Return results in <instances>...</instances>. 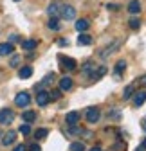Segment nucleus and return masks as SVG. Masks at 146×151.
I'll use <instances>...</instances> for the list:
<instances>
[{
	"mask_svg": "<svg viewBox=\"0 0 146 151\" xmlns=\"http://www.w3.org/2000/svg\"><path fill=\"white\" fill-rule=\"evenodd\" d=\"M128 25H130V29H134V31H135V29H139V27H141V22H139V18H132Z\"/></svg>",
	"mask_w": 146,
	"mask_h": 151,
	"instance_id": "obj_26",
	"label": "nucleus"
},
{
	"mask_svg": "<svg viewBox=\"0 0 146 151\" xmlns=\"http://www.w3.org/2000/svg\"><path fill=\"white\" fill-rule=\"evenodd\" d=\"M18 63H20V56H13V58H11V61H9V65L14 68V67H18Z\"/></svg>",
	"mask_w": 146,
	"mask_h": 151,
	"instance_id": "obj_28",
	"label": "nucleus"
},
{
	"mask_svg": "<svg viewBox=\"0 0 146 151\" xmlns=\"http://www.w3.org/2000/svg\"><path fill=\"white\" fill-rule=\"evenodd\" d=\"M13 50H14V47H13V43H0V56H9V54H13Z\"/></svg>",
	"mask_w": 146,
	"mask_h": 151,
	"instance_id": "obj_9",
	"label": "nucleus"
},
{
	"mask_svg": "<svg viewBox=\"0 0 146 151\" xmlns=\"http://www.w3.org/2000/svg\"><path fill=\"white\" fill-rule=\"evenodd\" d=\"M49 96H51V99H60L61 97V90H52V92H49Z\"/></svg>",
	"mask_w": 146,
	"mask_h": 151,
	"instance_id": "obj_27",
	"label": "nucleus"
},
{
	"mask_svg": "<svg viewBox=\"0 0 146 151\" xmlns=\"http://www.w3.org/2000/svg\"><path fill=\"white\" fill-rule=\"evenodd\" d=\"M124 68H126V61H124V60H119V61L116 63V74L119 76V74H121Z\"/></svg>",
	"mask_w": 146,
	"mask_h": 151,
	"instance_id": "obj_22",
	"label": "nucleus"
},
{
	"mask_svg": "<svg viewBox=\"0 0 146 151\" xmlns=\"http://www.w3.org/2000/svg\"><path fill=\"white\" fill-rule=\"evenodd\" d=\"M134 92H135V85L132 83V85H128V86L124 88V92H123V99H124V101H128V99L134 96Z\"/></svg>",
	"mask_w": 146,
	"mask_h": 151,
	"instance_id": "obj_15",
	"label": "nucleus"
},
{
	"mask_svg": "<svg viewBox=\"0 0 146 151\" xmlns=\"http://www.w3.org/2000/svg\"><path fill=\"white\" fill-rule=\"evenodd\" d=\"M60 63L63 70H74L76 68V60L72 58H65V56H60Z\"/></svg>",
	"mask_w": 146,
	"mask_h": 151,
	"instance_id": "obj_6",
	"label": "nucleus"
},
{
	"mask_svg": "<svg viewBox=\"0 0 146 151\" xmlns=\"http://www.w3.org/2000/svg\"><path fill=\"white\" fill-rule=\"evenodd\" d=\"M20 38H18V34H11L9 36V43H14V42H18Z\"/></svg>",
	"mask_w": 146,
	"mask_h": 151,
	"instance_id": "obj_29",
	"label": "nucleus"
},
{
	"mask_svg": "<svg viewBox=\"0 0 146 151\" xmlns=\"http://www.w3.org/2000/svg\"><path fill=\"white\" fill-rule=\"evenodd\" d=\"M144 101H146V92H144V90H141V92H135L134 104H135V106H141V104H144Z\"/></svg>",
	"mask_w": 146,
	"mask_h": 151,
	"instance_id": "obj_11",
	"label": "nucleus"
},
{
	"mask_svg": "<svg viewBox=\"0 0 146 151\" xmlns=\"http://www.w3.org/2000/svg\"><path fill=\"white\" fill-rule=\"evenodd\" d=\"M18 76H20L22 79H27V78H31V76H33V67H29V65L22 67L20 70H18Z\"/></svg>",
	"mask_w": 146,
	"mask_h": 151,
	"instance_id": "obj_12",
	"label": "nucleus"
},
{
	"mask_svg": "<svg viewBox=\"0 0 146 151\" xmlns=\"http://www.w3.org/2000/svg\"><path fill=\"white\" fill-rule=\"evenodd\" d=\"M29 151H42V147H40L38 144H33V146L29 147Z\"/></svg>",
	"mask_w": 146,
	"mask_h": 151,
	"instance_id": "obj_30",
	"label": "nucleus"
},
{
	"mask_svg": "<svg viewBox=\"0 0 146 151\" xmlns=\"http://www.w3.org/2000/svg\"><path fill=\"white\" fill-rule=\"evenodd\" d=\"M47 13H49L51 16H56V14L60 13V4H58V2H52V4H49V7H47Z\"/></svg>",
	"mask_w": 146,
	"mask_h": 151,
	"instance_id": "obj_19",
	"label": "nucleus"
},
{
	"mask_svg": "<svg viewBox=\"0 0 146 151\" xmlns=\"http://www.w3.org/2000/svg\"><path fill=\"white\" fill-rule=\"evenodd\" d=\"M72 85H74V81H72V78H69V76H65V78L60 79V90L61 92H67L72 88Z\"/></svg>",
	"mask_w": 146,
	"mask_h": 151,
	"instance_id": "obj_8",
	"label": "nucleus"
},
{
	"mask_svg": "<svg viewBox=\"0 0 146 151\" xmlns=\"http://www.w3.org/2000/svg\"><path fill=\"white\" fill-rule=\"evenodd\" d=\"M14 103H16V106L25 108V106H29V103H31V96H29L27 92H20V93H16Z\"/></svg>",
	"mask_w": 146,
	"mask_h": 151,
	"instance_id": "obj_2",
	"label": "nucleus"
},
{
	"mask_svg": "<svg viewBox=\"0 0 146 151\" xmlns=\"http://www.w3.org/2000/svg\"><path fill=\"white\" fill-rule=\"evenodd\" d=\"M54 78H56V74H54V72H52V74H47V76H45V78H43V81H42V83H40L38 86H43V85H49V83H51V81H52Z\"/></svg>",
	"mask_w": 146,
	"mask_h": 151,
	"instance_id": "obj_24",
	"label": "nucleus"
},
{
	"mask_svg": "<svg viewBox=\"0 0 146 151\" xmlns=\"http://www.w3.org/2000/svg\"><path fill=\"white\" fill-rule=\"evenodd\" d=\"M13 119H14V111L13 110H9V108L0 110V124H9V122H13Z\"/></svg>",
	"mask_w": 146,
	"mask_h": 151,
	"instance_id": "obj_3",
	"label": "nucleus"
},
{
	"mask_svg": "<svg viewBox=\"0 0 146 151\" xmlns=\"http://www.w3.org/2000/svg\"><path fill=\"white\" fill-rule=\"evenodd\" d=\"M88 25H90V24H88V20L81 18V20H78V22H76V31H78V32H85V31L88 29Z\"/></svg>",
	"mask_w": 146,
	"mask_h": 151,
	"instance_id": "obj_16",
	"label": "nucleus"
},
{
	"mask_svg": "<svg viewBox=\"0 0 146 151\" xmlns=\"http://www.w3.org/2000/svg\"><path fill=\"white\" fill-rule=\"evenodd\" d=\"M14 140H16V131H7V133L4 135V139H2V144L4 146H11Z\"/></svg>",
	"mask_w": 146,
	"mask_h": 151,
	"instance_id": "obj_10",
	"label": "nucleus"
},
{
	"mask_svg": "<svg viewBox=\"0 0 146 151\" xmlns=\"http://www.w3.org/2000/svg\"><path fill=\"white\" fill-rule=\"evenodd\" d=\"M99 117H101V111H99V108L92 106V108H88V110H87V121H88V122L96 124V122L99 121Z\"/></svg>",
	"mask_w": 146,
	"mask_h": 151,
	"instance_id": "obj_4",
	"label": "nucleus"
},
{
	"mask_svg": "<svg viewBox=\"0 0 146 151\" xmlns=\"http://www.w3.org/2000/svg\"><path fill=\"white\" fill-rule=\"evenodd\" d=\"M61 18H63V20H74V18H76V9L74 7H72V6H61L60 7V13H58Z\"/></svg>",
	"mask_w": 146,
	"mask_h": 151,
	"instance_id": "obj_1",
	"label": "nucleus"
},
{
	"mask_svg": "<svg viewBox=\"0 0 146 151\" xmlns=\"http://www.w3.org/2000/svg\"><path fill=\"white\" fill-rule=\"evenodd\" d=\"M78 43H80V45H90V43H92V38H90L88 34H85V32H80Z\"/></svg>",
	"mask_w": 146,
	"mask_h": 151,
	"instance_id": "obj_17",
	"label": "nucleus"
},
{
	"mask_svg": "<svg viewBox=\"0 0 146 151\" xmlns=\"http://www.w3.org/2000/svg\"><path fill=\"white\" fill-rule=\"evenodd\" d=\"M65 122H67L69 126H76V124L80 122V113H78V111H69L67 115H65Z\"/></svg>",
	"mask_w": 146,
	"mask_h": 151,
	"instance_id": "obj_7",
	"label": "nucleus"
},
{
	"mask_svg": "<svg viewBox=\"0 0 146 151\" xmlns=\"http://www.w3.org/2000/svg\"><path fill=\"white\" fill-rule=\"evenodd\" d=\"M141 85L146 86V76H142V78H141Z\"/></svg>",
	"mask_w": 146,
	"mask_h": 151,
	"instance_id": "obj_33",
	"label": "nucleus"
},
{
	"mask_svg": "<svg viewBox=\"0 0 146 151\" xmlns=\"http://www.w3.org/2000/svg\"><path fill=\"white\" fill-rule=\"evenodd\" d=\"M14 2H20V0H14Z\"/></svg>",
	"mask_w": 146,
	"mask_h": 151,
	"instance_id": "obj_38",
	"label": "nucleus"
},
{
	"mask_svg": "<svg viewBox=\"0 0 146 151\" xmlns=\"http://www.w3.org/2000/svg\"><path fill=\"white\" fill-rule=\"evenodd\" d=\"M14 151H25V146H24V144H18V146L14 147Z\"/></svg>",
	"mask_w": 146,
	"mask_h": 151,
	"instance_id": "obj_31",
	"label": "nucleus"
},
{
	"mask_svg": "<svg viewBox=\"0 0 146 151\" xmlns=\"http://www.w3.org/2000/svg\"><path fill=\"white\" fill-rule=\"evenodd\" d=\"M51 101V96H49V92L45 90H40L38 93H36V103H38V106H47Z\"/></svg>",
	"mask_w": 146,
	"mask_h": 151,
	"instance_id": "obj_5",
	"label": "nucleus"
},
{
	"mask_svg": "<svg viewBox=\"0 0 146 151\" xmlns=\"http://www.w3.org/2000/svg\"><path fill=\"white\" fill-rule=\"evenodd\" d=\"M18 131H20L22 135H29L31 133V126H29V122H25V124H22L20 128H18Z\"/></svg>",
	"mask_w": 146,
	"mask_h": 151,
	"instance_id": "obj_25",
	"label": "nucleus"
},
{
	"mask_svg": "<svg viewBox=\"0 0 146 151\" xmlns=\"http://www.w3.org/2000/svg\"><path fill=\"white\" fill-rule=\"evenodd\" d=\"M106 7H108V9H112V11H117V9H119V6H116V4H108Z\"/></svg>",
	"mask_w": 146,
	"mask_h": 151,
	"instance_id": "obj_32",
	"label": "nucleus"
},
{
	"mask_svg": "<svg viewBox=\"0 0 146 151\" xmlns=\"http://www.w3.org/2000/svg\"><path fill=\"white\" fill-rule=\"evenodd\" d=\"M22 119H24L25 122H29V124H31V122L36 119V113H34V111H31V110H27V111H24V113H22Z\"/></svg>",
	"mask_w": 146,
	"mask_h": 151,
	"instance_id": "obj_20",
	"label": "nucleus"
},
{
	"mask_svg": "<svg viewBox=\"0 0 146 151\" xmlns=\"http://www.w3.org/2000/svg\"><path fill=\"white\" fill-rule=\"evenodd\" d=\"M70 151H85V144L83 142H72L70 144Z\"/></svg>",
	"mask_w": 146,
	"mask_h": 151,
	"instance_id": "obj_23",
	"label": "nucleus"
},
{
	"mask_svg": "<svg viewBox=\"0 0 146 151\" xmlns=\"http://www.w3.org/2000/svg\"><path fill=\"white\" fill-rule=\"evenodd\" d=\"M36 47H38V42L36 40H24L22 42V49L24 50H34Z\"/></svg>",
	"mask_w": 146,
	"mask_h": 151,
	"instance_id": "obj_13",
	"label": "nucleus"
},
{
	"mask_svg": "<svg viewBox=\"0 0 146 151\" xmlns=\"http://www.w3.org/2000/svg\"><path fill=\"white\" fill-rule=\"evenodd\" d=\"M135 151H144V147H142V146H139V147H137Z\"/></svg>",
	"mask_w": 146,
	"mask_h": 151,
	"instance_id": "obj_36",
	"label": "nucleus"
},
{
	"mask_svg": "<svg viewBox=\"0 0 146 151\" xmlns=\"http://www.w3.org/2000/svg\"><path fill=\"white\" fill-rule=\"evenodd\" d=\"M90 151H103V149H101V147H92Z\"/></svg>",
	"mask_w": 146,
	"mask_h": 151,
	"instance_id": "obj_35",
	"label": "nucleus"
},
{
	"mask_svg": "<svg viewBox=\"0 0 146 151\" xmlns=\"http://www.w3.org/2000/svg\"><path fill=\"white\" fill-rule=\"evenodd\" d=\"M47 27L51 29V31H60V20H58V18L56 16H51V20L47 22Z\"/></svg>",
	"mask_w": 146,
	"mask_h": 151,
	"instance_id": "obj_14",
	"label": "nucleus"
},
{
	"mask_svg": "<svg viewBox=\"0 0 146 151\" xmlns=\"http://www.w3.org/2000/svg\"><path fill=\"white\" fill-rule=\"evenodd\" d=\"M128 11H130L132 14L141 13V4H139V0H132V2L128 4Z\"/></svg>",
	"mask_w": 146,
	"mask_h": 151,
	"instance_id": "obj_18",
	"label": "nucleus"
},
{
	"mask_svg": "<svg viewBox=\"0 0 146 151\" xmlns=\"http://www.w3.org/2000/svg\"><path fill=\"white\" fill-rule=\"evenodd\" d=\"M47 135H49V129H45V128H40V129L34 131V137L36 139H45Z\"/></svg>",
	"mask_w": 146,
	"mask_h": 151,
	"instance_id": "obj_21",
	"label": "nucleus"
},
{
	"mask_svg": "<svg viewBox=\"0 0 146 151\" xmlns=\"http://www.w3.org/2000/svg\"><path fill=\"white\" fill-rule=\"evenodd\" d=\"M141 126H142V129H144V131H146V117H144V119H142V122H141Z\"/></svg>",
	"mask_w": 146,
	"mask_h": 151,
	"instance_id": "obj_34",
	"label": "nucleus"
},
{
	"mask_svg": "<svg viewBox=\"0 0 146 151\" xmlns=\"http://www.w3.org/2000/svg\"><path fill=\"white\" fill-rule=\"evenodd\" d=\"M142 147H146V139H144V142H142Z\"/></svg>",
	"mask_w": 146,
	"mask_h": 151,
	"instance_id": "obj_37",
	"label": "nucleus"
}]
</instances>
